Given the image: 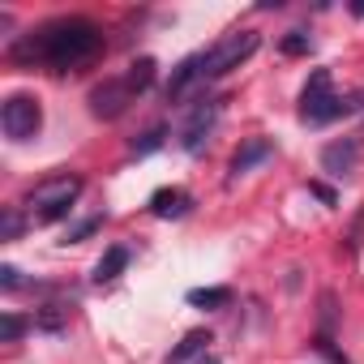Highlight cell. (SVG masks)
Returning a JSON list of instances; mask_svg holds the SVG:
<instances>
[{"instance_id": "cell-1", "label": "cell", "mask_w": 364, "mask_h": 364, "mask_svg": "<svg viewBox=\"0 0 364 364\" xmlns=\"http://www.w3.org/2000/svg\"><path fill=\"white\" fill-rule=\"evenodd\" d=\"M99 52H103V31L90 18H52L9 48V56L18 65H43L52 73L82 69Z\"/></svg>"}, {"instance_id": "cell-2", "label": "cell", "mask_w": 364, "mask_h": 364, "mask_svg": "<svg viewBox=\"0 0 364 364\" xmlns=\"http://www.w3.org/2000/svg\"><path fill=\"white\" fill-rule=\"evenodd\" d=\"M154 73H159V65H154L150 56L133 60L124 73H116V77H107V82H99V86L90 90V112H95L99 120H116L141 90H150Z\"/></svg>"}, {"instance_id": "cell-3", "label": "cell", "mask_w": 364, "mask_h": 364, "mask_svg": "<svg viewBox=\"0 0 364 364\" xmlns=\"http://www.w3.org/2000/svg\"><path fill=\"white\" fill-rule=\"evenodd\" d=\"M257 31H232V35H223L219 43H210L206 52H202V65H206V82H215V77H223V73H232V69H240L253 52H257Z\"/></svg>"}, {"instance_id": "cell-4", "label": "cell", "mask_w": 364, "mask_h": 364, "mask_svg": "<svg viewBox=\"0 0 364 364\" xmlns=\"http://www.w3.org/2000/svg\"><path fill=\"white\" fill-rule=\"evenodd\" d=\"M338 103L343 99L330 86V69H313V77L300 90V120L304 124H330V120H338Z\"/></svg>"}, {"instance_id": "cell-5", "label": "cell", "mask_w": 364, "mask_h": 364, "mask_svg": "<svg viewBox=\"0 0 364 364\" xmlns=\"http://www.w3.org/2000/svg\"><path fill=\"white\" fill-rule=\"evenodd\" d=\"M77 193H82V180H77V176H56V180H43V185L31 193V202L39 206V223H56V219H65V215L73 210Z\"/></svg>"}, {"instance_id": "cell-6", "label": "cell", "mask_w": 364, "mask_h": 364, "mask_svg": "<svg viewBox=\"0 0 364 364\" xmlns=\"http://www.w3.org/2000/svg\"><path fill=\"white\" fill-rule=\"evenodd\" d=\"M0 129H5L9 141H31L43 129V107L31 95H9L5 107H0Z\"/></svg>"}, {"instance_id": "cell-7", "label": "cell", "mask_w": 364, "mask_h": 364, "mask_svg": "<svg viewBox=\"0 0 364 364\" xmlns=\"http://www.w3.org/2000/svg\"><path fill=\"white\" fill-rule=\"evenodd\" d=\"M219 112H223V103H219L215 95H198V99H193V107H189V116H185V124H180V150L198 154V150L206 146V137L215 133Z\"/></svg>"}, {"instance_id": "cell-8", "label": "cell", "mask_w": 364, "mask_h": 364, "mask_svg": "<svg viewBox=\"0 0 364 364\" xmlns=\"http://www.w3.org/2000/svg\"><path fill=\"white\" fill-rule=\"evenodd\" d=\"M202 86H206V65H202V52H193V56H185V60L171 69V77H167L163 95H167V103H180V99L198 95Z\"/></svg>"}, {"instance_id": "cell-9", "label": "cell", "mask_w": 364, "mask_h": 364, "mask_svg": "<svg viewBox=\"0 0 364 364\" xmlns=\"http://www.w3.org/2000/svg\"><path fill=\"white\" fill-rule=\"evenodd\" d=\"M355 163H360V137H338V141H330L326 150H321V171H330V176H351L355 171Z\"/></svg>"}, {"instance_id": "cell-10", "label": "cell", "mask_w": 364, "mask_h": 364, "mask_svg": "<svg viewBox=\"0 0 364 364\" xmlns=\"http://www.w3.org/2000/svg\"><path fill=\"white\" fill-rule=\"evenodd\" d=\"M274 154V141L270 137H249L236 154H232V163H228V180H240L245 171H253L257 163H266Z\"/></svg>"}, {"instance_id": "cell-11", "label": "cell", "mask_w": 364, "mask_h": 364, "mask_svg": "<svg viewBox=\"0 0 364 364\" xmlns=\"http://www.w3.org/2000/svg\"><path fill=\"white\" fill-rule=\"evenodd\" d=\"M189 210H193V198L185 189H159L150 198V215L154 219H185Z\"/></svg>"}, {"instance_id": "cell-12", "label": "cell", "mask_w": 364, "mask_h": 364, "mask_svg": "<svg viewBox=\"0 0 364 364\" xmlns=\"http://www.w3.org/2000/svg\"><path fill=\"white\" fill-rule=\"evenodd\" d=\"M206 343H210V330H189L171 351H167V364H189V360H202L206 355Z\"/></svg>"}, {"instance_id": "cell-13", "label": "cell", "mask_w": 364, "mask_h": 364, "mask_svg": "<svg viewBox=\"0 0 364 364\" xmlns=\"http://www.w3.org/2000/svg\"><path fill=\"white\" fill-rule=\"evenodd\" d=\"M124 266H129V249H124V245H112V249L99 257V266H95V283H112V279H120Z\"/></svg>"}, {"instance_id": "cell-14", "label": "cell", "mask_w": 364, "mask_h": 364, "mask_svg": "<svg viewBox=\"0 0 364 364\" xmlns=\"http://www.w3.org/2000/svg\"><path fill=\"white\" fill-rule=\"evenodd\" d=\"M189 304H198V309H228L232 304V287H193Z\"/></svg>"}, {"instance_id": "cell-15", "label": "cell", "mask_w": 364, "mask_h": 364, "mask_svg": "<svg viewBox=\"0 0 364 364\" xmlns=\"http://www.w3.org/2000/svg\"><path fill=\"white\" fill-rule=\"evenodd\" d=\"M163 141H167V129H163V124H154V129H146V133H141V137L133 141V154L141 159V154H150V150H159Z\"/></svg>"}, {"instance_id": "cell-16", "label": "cell", "mask_w": 364, "mask_h": 364, "mask_svg": "<svg viewBox=\"0 0 364 364\" xmlns=\"http://www.w3.org/2000/svg\"><path fill=\"white\" fill-rule=\"evenodd\" d=\"M279 48H283V56H304V52L313 48V39H309L304 31H287V35L279 39Z\"/></svg>"}, {"instance_id": "cell-17", "label": "cell", "mask_w": 364, "mask_h": 364, "mask_svg": "<svg viewBox=\"0 0 364 364\" xmlns=\"http://www.w3.org/2000/svg\"><path fill=\"white\" fill-rule=\"evenodd\" d=\"M103 228V215H90V219H82V223H73L69 232H65V245H77V240H86V236H95Z\"/></svg>"}, {"instance_id": "cell-18", "label": "cell", "mask_w": 364, "mask_h": 364, "mask_svg": "<svg viewBox=\"0 0 364 364\" xmlns=\"http://www.w3.org/2000/svg\"><path fill=\"white\" fill-rule=\"evenodd\" d=\"M26 326H31V321H26L22 313H5V321H0V338H5V343H18V338L26 334Z\"/></svg>"}, {"instance_id": "cell-19", "label": "cell", "mask_w": 364, "mask_h": 364, "mask_svg": "<svg viewBox=\"0 0 364 364\" xmlns=\"http://www.w3.org/2000/svg\"><path fill=\"white\" fill-rule=\"evenodd\" d=\"M35 326H39V330H52V334L65 330V309H60V304H48V309L35 317Z\"/></svg>"}, {"instance_id": "cell-20", "label": "cell", "mask_w": 364, "mask_h": 364, "mask_svg": "<svg viewBox=\"0 0 364 364\" xmlns=\"http://www.w3.org/2000/svg\"><path fill=\"white\" fill-rule=\"evenodd\" d=\"M22 228H26V219H22L18 210H5V219H0V236H5V240H18Z\"/></svg>"}, {"instance_id": "cell-21", "label": "cell", "mask_w": 364, "mask_h": 364, "mask_svg": "<svg viewBox=\"0 0 364 364\" xmlns=\"http://www.w3.org/2000/svg\"><path fill=\"white\" fill-rule=\"evenodd\" d=\"M313 347H317V351H321L326 360H334V364H351V360H347V355H343V351H338V347L330 343V334H317V343H313Z\"/></svg>"}, {"instance_id": "cell-22", "label": "cell", "mask_w": 364, "mask_h": 364, "mask_svg": "<svg viewBox=\"0 0 364 364\" xmlns=\"http://www.w3.org/2000/svg\"><path fill=\"white\" fill-rule=\"evenodd\" d=\"M0 287H5V291H18V287H22V270H18V266H0Z\"/></svg>"}, {"instance_id": "cell-23", "label": "cell", "mask_w": 364, "mask_h": 364, "mask_svg": "<svg viewBox=\"0 0 364 364\" xmlns=\"http://www.w3.org/2000/svg\"><path fill=\"white\" fill-rule=\"evenodd\" d=\"M330 326H334V296L326 291L321 296V334H330Z\"/></svg>"}, {"instance_id": "cell-24", "label": "cell", "mask_w": 364, "mask_h": 364, "mask_svg": "<svg viewBox=\"0 0 364 364\" xmlns=\"http://www.w3.org/2000/svg\"><path fill=\"white\" fill-rule=\"evenodd\" d=\"M309 193H313V198H321L326 206H334V202H338V198H334V189H330V185H321V180H313V185H309Z\"/></svg>"}, {"instance_id": "cell-25", "label": "cell", "mask_w": 364, "mask_h": 364, "mask_svg": "<svg viewBox=\"0 0 364 364\" xmlns=\"http://www.w3.org/2000/svg\"><path fill=\"white\" fill-rule=\"evenodd\" d=\"M198 364H219V360H215V355H202V360H198Z\"/></svg>"}]
</instances>
